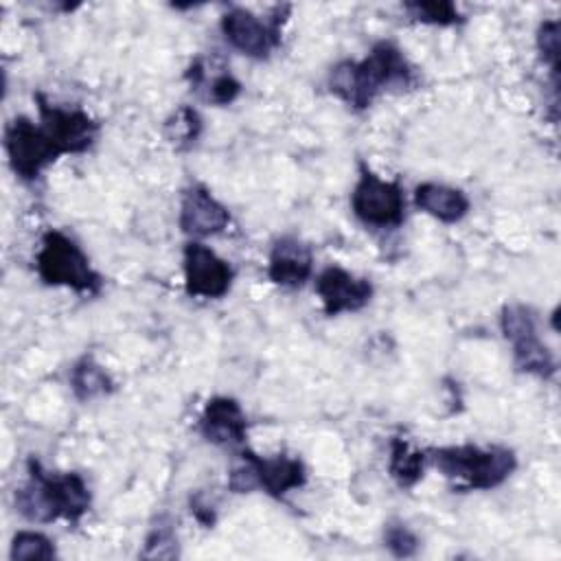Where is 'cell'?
Here are the masks:
<instances>
[{"label": "cell", "instance_id": "obj_1", "mask_svg": "<svg viewBox=\"0 0 561 561\" xmlns=\"http://www.w3.org/2000/svg\"><path fill=\"white\" fill-rule=\"evenodd\" d=\"M414 70L392 42H379L359 61H342L329 75L331 92L355 110L368 107L375 96L394 85H412Z\"/></svg>", "mask_w": 561, "mask_h": 561}, {"label": "cell", "instance_id": "obj_2", "mask_svg": "<svg viewBox=\"0 0 561 561\" xmlns=\"http://www.w3.org/2000/svg\"><path fill=\"white\" fill-rule=\"evenodd\" d=\"M28 482L15 491V508L31 522H79L90 508V489L79 473H48L28 460Z\"/></svg>", "mask_w": 561, "mask_h": 561}, {"label": "cell", "instance_id": "obj_3", "mask_svg": "<svg viewBox=\"0 0 561 561\" xmlns=\"http://www.w3.org/2000/svg\"><path fill=\"white\" fill-rule=\"evenodd\" d=\"M430 458L454 491L495 489L517 467L515 454L506 447L456 445L434 449Z\"/></svg>", "mask_w": 561, "mask_h": 561}, {"label": "cell", "instance_id": "obj_4", "mask_svg": "<svg viewBox=\"0 0 561 561\" xmlns=\"http://www.w3.org/2000/svg\"><path fill=\"white\" fill-rule=\"evenodd\" d=\"M35 270L42 283L68 287L77 294L94 296L101 291V276L92 270L88 254L61 230H48L35 254Z\"/></svg>", "mask_w": 561, "mask_h": 561}, {"label": "cell", "instance_id": "obj_5", "mask_svg": "<svg viewBox=\"0 0 561 561\" xmlns=\"http://www.w3.org/2000/svg\"><path fill=\"white\" fill-rule=\"evenodd\" d=\"M502 335L513 346V362L517 370L537 375V377H552L557 370L554 357L548 346L539 340L535 316L524 305H506L500 316Z\"/></svg>", "mask_w": 561, "mask_h": 561}, {"label": "cell", "instance_id": "obj_6", "mask_svg": "<svg viewBox=\"0 0 561 561\" xmlns=\"http://www.w3.org/2000/svg\"><path fill=\"white\" fill-rule=\"evenodd\" d=\"M353 215L373 228H394L403 221L405 197L399 182L381 180L370 169L362 167L359 180L351 193Z\"/></svg>", "mask_w": 561, "mask_h": 561}, {"label": "cell", "instance_id": "obj_7", "mask_svg": "<svg viewBox=\"0 0 561 561\" xmlns=\"http://www.w3.org/2000/svg\"><path fill=\"white\" fill-rule=\"evenodd\" d=\"M4 149L13 173L22 180H35L61 153L42 129L26 116H15L4 129Z\"/></svg>", "mask_w": 561, "mask_h": 561}, {"label": "cell", "instance_id": "obj_8", "mask_svg": "<svg viewBox=\"0 0 561 561\" xmlns=\"http://www.w3.org/2000/svg\"><path fill=\"white\" fill-rule=\"evenodd\" d=\"M280 7L274 18H259L243 7H232L221 15V33L226 42L245 57L267 59L280 44Z\"/></svg>", "mask_w": 561, "mask_h": 561}, {"label": "cell", "instance_id": "obj_9", "mask_svg": "<svg viewBox=\"0 0 561 561\" xmlns=\"http://www.w3.org/2000/svg\"><path fill=\"white\" fill-rule=\"evenodd\" d=\"M37 110H39V125L64 153H83L92 147L99 134V123L83 110L77 107H59L48 103L42 94H37Z\"/></svg>", "mask_w": 561, "mask_h": 561}, {"label": "cell", "instance_id": "obj_10", "mask_svg": "<svg viewBox=\"0 0 561 561\" xmlns=\"http://www.w3.org/2000/svg\"><path fill=\"white\" fill-rule=\"evenodd\" d=\"M234 272L228 261L217 256L208 245L188 241L184 245V287L195 298H221L232 285Z\"/></svg>", "mask_w": 561, "mask_h": 561}, {"label": "cell", "instance_id": "obj_11", "mask_svg": "<svg viewBox=\"0 0 561 561\" xmlns=\"http://www.w3.org/2000/svg\"><path fill=\"white\" fill-rule=\"evenodd\" d=\"M316 294L324 313L333 318L366 307L373 298V285L368 278H359L344 267L329 265L316 278Z\"/></svg>", "mask_w": 561, "mask_h": 561}, {"label": "cell", "instance_id": "obj_12", "mask_svg": "<svg viewBox=\"0 0 561 561\" xmlns=\"http://www.w3.org/2000/svg\"><path fill=\"white\" fill-rule=\"evenodd\" d=\"M180 228L191 237H213L228 228V208L202 184H191L180 202Z\"/></svg>", "mask_w": 561, "mask_h": 561}, {"label": "cell", "instance_id": "obj_13", "mask_svg": "<svg viewBox=\"0 0 561 561\" xmlns=\"http://www.w3.org/2000/svg\"><path fill=\"white\" fill-rule=\"evenodd\" d=\"M241 458L248 462L254 486L263 489L272 497H285L289 491L300 489L307 480L305 465L291 456H270L263 458L250 449L241 451Z\"/></svg>", "mask_w": 561, "mask_h": 561}, {"label": "cell", "instance_id": "obj_14", "mask_svg": "<svg viewBox=\"0 0 561 561\" xmlns=\"http://www.w3.org/2000/svg\"><path fill=\"white\" fill-rule=\"evenodd\" d=\"M199 432L215 445H241L248 436V416L232 397H213L202 410Z\"/></svg>", "mask_w": 561, "mask_h": 561}, {"label": "cell", "instance_id": "obj_15", "mask_svg": "<svg viewBox=\"0 0 561 561\" xmlns=\"http://www.w3.org/2000/svg\"><path fill=\"white\" fill-rule=\"evenodd\" d=\"M313 272V254L307 243L296 237H280L267 261V276L280 287H300Z\"/></svg>", "mask_w": 561, "mask_h": 561}, {"label": "cell", "instance_id": "obj_16", "mask_svg": "<svg viewBox=\"0 0 561 561\" xmlns=\"http://www.w3.org/2000/svg\"><path fill=\"white\" fill-rule=\"evenodd\" d=\"M414 204L443 224H458L469 213V197L454 186L423 182L414 188Z\"/></svg>", "mask_w": 561, "mask_h": 561}, {"label": "cell", "instance_id": "obj_17", "mask_svg": "<svg viewBox=\"0 0 561 561\" xmlns=\"http://www.w3.org/2000/svg\"><path fill=\"white\" fill-rule=\"evenodd\" d=\"M425 451L412 447L408 440L403 438H392L390 443V460H388V471L392 476V480L403 486L410 489L414 486L421 478H423V469H425Z\"/></svg>", "mask_w": 561, "mask_h": 561}, {"label": "cell", "instance_id": "obj_18", "mask_svg": "<svg viewBox=\"0 0 561 561\" xmlns=\"http://www.w3.org/2000/svg\"><path fill=\"white\" fill-rule=\"evenodd\" d=\"M70 388L81 401H90L110 394L114 388L112 377L92 357H81L70 370Z\"/></svg>", "mask_w": 561, "mask_h": 561}, {"label": "cell", "instance_id": "obj_19", "mask_svg": "<svg viewBox=\"0 0 561 561\" xmlns=\"http://www.w3.org/2000/svg\"><path fill=\"white\" fill-rule=\"evenodd\" d=\"M403 9L410 13L412 20L423 24H436V26H454L462 22V15L454 2L445 0H432V2H408Z\"/></svg>", "mask_w": 561, "mask_h": 561}, {"label": "cell", "instance_id": "obj_20", "mask_svg": "<svg viewBox=\"0 0 561 561\" xmlns=\"http://www.w3.org/2000/svg\"><path fill=\"white\" fill-rule=\"evenodd\" d=\"M55 552V543L35 530H20L15 533L13 541H11V550L9 557L13 561H35V559H53Z\"/></svg>", "mask_w": 561, "mask_h": 561}, {"label": "cell", "instance_id": "obj_21", "mask_svg": "<svg viewBox=\"0 0 561 561\" xmlns=\"http://www.w3.org/2000/svg\"><path fill=\"white\" fill-rule=\"evenodd\" d=\"M164 131H167V138H169L171 142H175L178 147L191 145V142L197 140V136H199V131H202V118H199V114H197L193 107L184 105V107H180V110L167 121Z\"/></svg>", "mask_w": 561, "mask_h": 561}, {"label": "cell", "instance_id": "obj_22", "mask_svg": "<svg viewBox=\"0 0 561 561\" xmlns=\"http://www.w3.org/2000/svg\"><path fill=\"white\" fill-rule=\"evenodd\" d=\"M383 546L394 554V557H412L419 550V537L399 522H390L383 528Z\"/></svg>", "mask_w": 561, "mask_h": 561}, {"label": "cell", "instance_id": "obj_23", "mask_svg": "<svg viewBox=\"0 0 561 561\" xmlns=\"http://www.w3.org/2000/svg\"><path fill=\"white\" fill-rule=\"evenodd\" d=\"M142 557L149 559H173L178 557V539L169 526H158L151 530L145 543Z\"/></svg>", "mask_w": 561, "mask_h": 561}, {"label": "cell", "instance_id": "obj_24", "mask_svg": "<svg viewBox=\"0 0 561 561\" xmlns=\"http://www.w3.org/2000/svg\"><path fill=\"white\" fill-rule=\"evenodd\" d=\"M537 48L541 59L550 66V72L557 75V59H559V24L557 20H548L537 31Z\"/></svg>", "mask_w": 561, "mask_h": 561}, {"label": "cell", "instance_id": "obj_25", "mask_svg": "<svg viewBox=\"0 0 561 561\" xmlns=\"http://www.w3.org/2000/svg\"><path fill=\"white\" fill-rule=\"evenodd\" d=\"M241 92V83L232 75H217L208 88V101L215 105H228Z\"/></svg>", "mask_w": 561, "mask_h": 561}]
</instances>
